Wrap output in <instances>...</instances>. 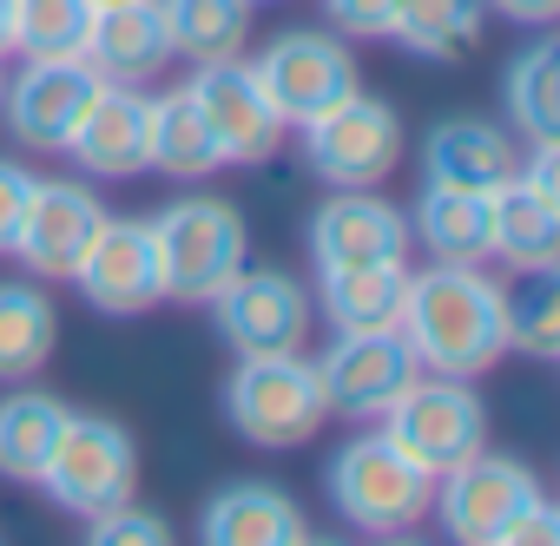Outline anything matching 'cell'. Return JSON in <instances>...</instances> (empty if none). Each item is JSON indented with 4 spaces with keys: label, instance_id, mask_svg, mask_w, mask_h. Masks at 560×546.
<instances>
[{
    "label": "cell",
    "instance_id": "cell-1",
    "mask_svg": "<svg viewBox=\"0 0 560 546\" xmlns=\"http://www.w3.org/2000/svg\"><path fill=\"white\" fill-rule=\"evenodd\" d=\"M402 343L416 349V363L429 376H481L508 356V330H501V284L481 263H429L409 270L402 290V317H396Z\"/></svg>",
    "mask_w": 560,
    "mask_h": 546
},
{
    "label": "cell",
    "instance_id": "cell-2",
    "mask_svg": "<svg viewBox=\"0 0 560 546\" xmlns=\"http://www.w3.org/2000/svg\"><path fill=\"white\" fill-rule=\"evenodd\" d=\"M152 250H159V284L172 304H211L250 263V230L231 198L198 191L152 217Z\"/></svg>",
    "mask_w": 560,
    "mask_h": 546
},
{
    "label": "cell",
    "instance_id": "cell-3",
    "mask_svg": "<svg viewBox=\"0 0 560 546\" xmlns=\"http://www.w3.org/2000/svg\"><path fill=\"white\" fill-rule=\"evenodd\" d=\"M330 507L363 526V533H409L429 520L435 507V474H422L383 428L376 435H350L337 454H330Z\"/></svg>",
    "mask_w": 560,
    "mask_h": 546
},
{
    "label": "cell",
    "instance_id": "cell-4",
    "mask_svg": "<svg viewBox=\"0 0 560 546\" xmlns=\"http://www.w3.org/2000/svg\"><path fill=\"white\" fill-rule=\"evenodd\" d=\"M324 389H317V363H304V349H277V356H237L231 382H224V422L250 441V448H304L324 428Z\"/></svg>",
    "mask_w": 560,
    "mask_h": 546
},
{
    "label": "cell",
    "instance_id": "cell-5",
    "mask_svg": "<svg viewBox=\"0 0 560 546\" xmlns=\"http://www.w3.org/2000/svg\"><path fill=\"white\" fill-rule=\"evenodd\" d=\"M383 435L422 467V474H448L468 454L488 448V402L468 389V376H416L389 408H383Z\"/></svg>",
    "mask_w": 560,
    "mask_h": 546
},
{
    "label": "cell",
    "instance_id": "cell-6",
    "mask_svg": "<svg viewBox=\"0 0 560 546\" xmlns=\"http://www.w3.org/2000/svg\"><path fill=\"white\" fill-rule=\"evenodd\" d=\"M304 158L330 191H370L402 165V119L389 99L343 93L317 119H304Z\"/></svg>",
    "mask_w": 560,
    "mask_h": 546
},
{
    "label": "cell",
    "instance_id": "cell-7",
    "mask_svg": "<svg viewBox=\"0 0 560 546\" xmlns=\"http://www.w3.org/2000/svg\"><path fill=\"white\" fill-rule=\"evenodd\" d=\"M132 480H139V448L119 422L106 415H67L47 467H40V487L60 513L73 520H93L119 500H132Z\"/></svg>",
    "mask_w": 560,
    "mask_h": 546
},
{
    "label": "cell",
    "instance_id": "cell-8",
    "mask_svg": "<svg viewBox=\"0 0 560 546\" xmlns=\"http://www.w3.org/2000/svg\"><path fill=\"white\" fill-rule=\"evenodd\" d=\"M540 500V480L527 461L514 454H468L462 467H448L435 480V520L448 526V539H468V546H501L508 526Z\"/></svg>",
    "mask_w": 560,
    "mask_h": 546
},
{
    "label": "cell",
    "instance_id": "cell-9",
    "mask_svg": "<svg viewBox=\"0 0 560 546\" xmlns=\"http://www.w3.org/2000/svg\"><path fill=\"white\" fill-rule=\"evenodd\" d=\"M218 336L231 343V356H277V349H304L311 323H317V304L298 277L284 270H237V277L205 304Z\"/></svg>",
    "mask_w": 560,
    "mask_h": 546
},
{
    "label": "cell",
    "instance_id": "cell-10",
    "mask_svg": "<svg viewBox=\"0 0 560 546\" xmlns=\"http://www.w3.org/2000/svg\"><path fill=\"white\" fill-rule=\"evenodd\" d=\"M250 73L270 93V106H277V119H284V126H304L324 106H337L343 93H357V54H350L343 34H324V27L277 34L250 60Z\"/></svg>",
    "mask_w": 560,
    "mask_h": 546
},
{
    "label": "cell",
    "instance_id": "cell-11",
    "mask_svg": "<svg viewBox=\"0 0 560 546\" xmlns=\"http://www.w3.org/2000/svg\"><path fill=\"white\" fill-rule=\"evenodd\" d=\"M488 257L514 270L560 263V145H527V165L488 191Z\"/></svg>",
    "mask_w": 560,
    "mask_h": 546
},
{
    "label": "cell",
    "instance_id": "cell-12",
    "mask_svg": "<svg viewBox=\"0 0 560 546\" xmlns=\"http://www.w3.org/2000/svg\"><path fill=\"white\" fill-rule=\"evenodd\" d=\"M422 376L416 349L402 343V330H337V343L317 356V389L330 415L350 422H383V408Z\"/></svg>",
    "mask_w": 560,
    "mask_h": 546
},
{
    "label": "cell",
    "instance_id": "cell-13",
    "mask_svg": "<svg viewBox=\"0 0 560 546\" xmlns=\"http://www.w3.org/2000/svg\"><path fill=\"white\" fill-rule=\"evenodd\" d=\"M185 86H191V99H198V112H205L224 165H257V158H270L277 145H284V119H277V106L257 86V73H250L244 54L191 67Z\"/></svg>",
    "mask_w": 560,
    "mask_h": 546
},
{
    "label": "cell",
    "instance_id": "cell-14",
    "mask_svg": "<svg viewBox=\"0 0 560 546\" xmlns=\"http://www.w3.org/2000/svg\"><path fill=\"white\" fill-rule=\"evenodd\" d=\"M73 284L100 317H145L152 304H165L159 284V250H152V224L139 217H113L93 230L86 257L73 263Z\"/></svg>",
    "mask_w": 560,
    "mask_h": 546
},
{
    "label": "cell",
    "instance_id": "cell-15",
    "mask_svg": "<svg viewBox=\"0 0 560 546\" xmlns=\"http://www.w3.org/2000/svg\"><path fill=\"white\" fill-rule=\"evenodd\" d=\"M100 73L86 60H27L8 93H0V112H8V132L27 152H67L73 126L86 119V106L100 99Z\"/></svg>",
    "mask_w": 560,
    "mask_h": 546
},
{
    "label": "cell",
    "instance_id": "cell-16",
    "mask_svg": "<svg viewBox=\"0 0 560 546\" xmlns=\"http://www.w3.org/2000/svg\"><path fill=\"white\" fill-rule=\"evenodd\" d=\"M100 224H106V204L80 178H34V198L8 257H21L34 277H73V263L86 257Z\"/></svg>",
    "mask_w": 560,
    "mask_h": 546
},
{
    "label": "cell",
    "instance_id": "cell-17",
    "mask_svg": "<svg viewBox=\"0 0 560 546\" xmlns=\"http://www.w3.org/2000/svg\"><path fill=\"white\" fill-rule=\"evenodd\" d=\"M311 257H317V270L409 257V217H402V204L376 198V185L370 191H330L311 211Z\"/></svg>",
    "mask_w": 560,
    "mask_h": 546
},
{
    "label": "cell",
    "instance_id": "cell-18",
    "mask_svg": "<svg viewBox=\"0 0 560 546\" xmlns=\"http://www.w3.org/2000/svg\"><path fill=\"white\" fill-rule=\"evenodd\" d=\"M67 158L93 178H139L152 171V99L145 86H100L86 119L67 139Z\"/></svg>",
    "mask_w": 560,
    "mask_h": 546
},
{
    "label": "cell",
    "instance_id": "cell-19",
    "mask_svg": "<svg viewBox=\"0 0 560 546\" xmlns=\"http://www.w3.org/2000/svg\"><path fill=\"white\" fill-rule=\"evenodd\" d=\"M80 60L113 80V86H145L165 60H172V34L159 0H119V8H93V34L80 47Z\"/></svg>",
    "mask_w": 560,
    "mask_h": 546
},
{
    "label": "cell",
    "instance_id": "cell-20",
    "mask_svg": "<svg viewBox=\"0 0 560 546\" xmlns=\"http://www.w3.org/2000/svg\"><path fill=\"white\" fill-rule=\"evenodd\" d=\"M198 533L211 546H304L311 539V520L304 507L270 487V480H237V487H218L198 513Z\"/></svg>",
    "mask_w": 560,
    "mask_h": 546
},
{
    "label": "cell",
    "instance_id": "cell-21",
    "mask_svg": "<svg viewBox=\"0 0 560 546\" xmlns=\"http://www.w3.org/2000/svg\"><path fill=\"white\" fill-rule=\"evenodd\" d=\"M514 139L494 119H442L422 139V178L435 185H468V191H494L514 178Z\"/></svg>",
    "mask_w": 560,
    "mask_h": 546
},
{
    "label": "cell",
    "instance_id": "cell-22",
    "mask_svg": "<svg viewBox=\"0 0 560 546\" xmlns=\"http://www.w3.org/2000/svg\"><path fill=\"white\" fill-rule=\"evenodd\" d=\"M409 244H422L435 263H488V191L429 178L409 211Z\"/></svg>",
    "mask_w": 560,
    "mask_h": 546
},
{
    "label": "cell",
    "instance_id": "cell-23",
    "mask_svg": "<svg viewBox=\"0 0 560 546\" xmlns=\"http://www.w3.org/2000/svg\"><path fill=\"white\" fill-rule=\"evenodd\" d=\"M402 290H409L402 257H389V263H343V270H324L317 304H324V317L337 330H396Z\"/></svg>",
    "mask_w": 560,
    "mask_h": 546
},
{
    "label": "cell",
    "instance_id": "cell-24",
    "mask_svg": "<svg viewBox=\"0 0 560 546\" xmlns=\"http://www.w3.org/2000/svg\"><path fill=\"white\" fill-rule=\"evenodd\" d=\"M67 402L47 395V389H14L0 395V474L8 480H40L60 428H67Z\"/></svg>",
    "mask_w": 560,
    "mask_h": 546
},
{
    "label": "cell",
    "instance_id": "cell-25",
    "mask_svg": "<svg viewBox=\"0 0 560 546\" xmlns=\"http://www.w3.org/2000/svg\"><path fill=\"white\" fill-rule=\"evenodd\" d=\"M488 34V0H396L389 40H402L422 60H455L468 47H481Z\"/></svg>",
    "mask_w": 560,
    "mask_h": 546
},
{
    "label": "cell",
    "instance_id": "cell-26",
    "mask_svg": "<svg viewBox=\"0 0 560 546\" xmlns=\"http://www.w3.org/2000/svg\"><path fill=\"white\" fill-rule=\"evenodd\" d=\"M501 99H508V126L527 145H560V47L553 40H534L508 67Z\"/></svg>",
    "mask_w": 560,
    "mask_h": 546
},
{
    "label": "cell",
    "instance_id": "cell-27",
    "mask_svg": "<svg viewBox=\"0 0 560 546\" xmlns=\"http://www.w3.org/2000/svg\"><path fill=\"white\" fill-rule=\"evenodd\" d=\"M218 165H224V158H218V139H211V126H205L191 86L152 99V171L191 185V178H211Z\"/></svg>",
    "mask_w": 560,
    "mask_h": 546
},
{
    "label": "cell",
    "instance_id": "cell-28",
    "mask_svg": "<svg viewBox=\"0 0 560 546\" xmlns=\"http://www.w3.org/2000/svg\"><path fill=\"white\" fill-rule=\"evenodd\" d=\"M165 34H172V60H224L244 54L250 40V0H159Z\"/></svg>",
    "mask_w": 560,
    "mask_h": 546
},
{
    "label": "cell",
    "instance_id": "cell-29",
    "mask_svg": "<svg viewBox=\"0 0 560 546\" xmlns=\"http://www.w3.org/2000/svg\"><path fill=\"white\" fill-rule=\"evenodd\" d=\"M60 343V310L34 284H0V382H21L47 369Z\"/></svg>",
    "mask_w": 560,
    "mask_h": 546
},
{
    "label": "cell",
    "instance_id": "cell-30",
    "mask_svg": "<svg viewBox=\"0 0 560 546\" xmlns=\"http://www.w3.org/2000/svg\"><path fill=\"white\" fill-rule=\"evenodd\" d=\"M501 330H508V349H521L534 363L560 356V277H553V263L521 270V284L501 290Z\"/></svg>",
    "mask_w": 560,
    "mask_h": 546
},
{
    "label": "cell",
    "instance_id": "cell-31",
    "mask_svg": "<svg viewBox=\"0 0 560 546\" xmlns=\"http://www.w3.org/2000/svg\"><path fill=\"white\" fill-rule=\"evenodd\" d=\"M93 34V0H14V54L27 60H80Z\"/></svg>",
    "mask_w": 560,
    "mask_h": 546
},
{
    "label": "cell",
    "instance_id": "cell-32",
    "mask_svg": "<svg viewBox=\"0 0 560 546\" xmlns=\"http://www.w3.org/2000/svg\"><path fill=\"white\" fill-rule=\"evenodd\" d=\"M86 539H93V546H165V539H172V526H165L152 507L119 500V507H106V513H93V520H86Z\"/></svg>",
    "mask_w": 560,
    "mask_h": 546
},
{
    "label": "cell",
    "instance_id": "cell-33",
    "mask_svg": "<svg viewBox=\"0 0 560 546\" xmlns=\"http://www.w3.org/2000/svg\"><path fill=\"white\" fill-rule=\"evenodd\" d=\"M324 14H330V34L343 40H389L396 0H324Z\"/></svg>",
    "mask_w": 560,
    "mask_h": 546
},
{
    "label": "cell",
    "instance_id": "cell-34",
    "mask_svg": "<svg viewBox=\"0 0 560 546\" xmlns=\"http://www.w3.org/2000/svg\"><path fill=\"white\" fill-rule=\"evenodd\" d=\"M27 198H34V171H27V165H14V158H0V257H8V250H14V237H21Z\"/></svg>",
    "mask_w": 560,
    "mask_h": 546
},
{
    "label": "cell",
    "instance_id": "cell-35",
    "mask_svg": "<svg viewBox=\"0 0 560 546\" xmlns=\"http://www.w3.org/2000/svg\"><path fill=\"white\" fill-rule=\"evenodd\" d=\"M553 539H560V507L540 494V500L508 526V539H501V546H553Z\"/></svg>",
    "mask_w": 560,
    "mask_h": 546
},
{
    "label": "cell",
    "instance_id": "cell-36",
    "mask_svg": "<svg viewBox=\"0 0 560 546\" xmlns=\"http://www.w3.org/2000/svg\"><path fill=\"white\" fill-rule=\"evenodd\" d=\"M488 14H508L514 27H547L560 14V0H488Z\"/></svg>",
    "mask_w": 560,
    "mask_h": 546
},
{
    "label": "cell",
    "instance_id": "cell-37",
    "mask_svg": "<svg viewBox=\"0 0 560 546\" xmlns=\"http://www.w3.org/2000/svg\"><path fill=\"white\" fill-rule=\"evenodd\" d=\"M0 54H14V0H0Z\"/></svg>",
    "mask_w": 560,
    "mask_h": 546
},
{
    "label": "cell",
    "instance_id": "cell-38",
    "mask_svg": "<svg viewBox=\"0 0 560 546\" xmlns=\"http://www.w3.org/2000/svg\"><path fill=\"white\" fill-rule=\"evenodd\" d=\"M93 8H119V0H93Z\"/></svg>",
    "mask_w": 560,
    "mask_h": 546
},
{
    "label": "cell",
    "instance_id": "cell-39",
    "mask_svg": "<svg viewBox=\"0 0 560 546\" xmlns=\"http://www.w3.org/2000/svg\"><path fill=\"white\" fill-rule=\"evenodd\" d=\"M0 93H8V73H0Z\"/></svg>",
    "mask_w": 560,
    "mask_h": 546
},
{
    "label": "cell",
    "instance_id": "cell-40",
    "mask_svg": "<svg viewBox=\"0 0 560 546\" xmlns=\"http://www.w3.org/2000/svg\"><path fill=\"white\" fill-rule=\"evenodd\" d=\"M250 8H257V0H250Z\"/></svg>",
    "mask_w": 560,
    "mask_h": 546
}]
</instances>
